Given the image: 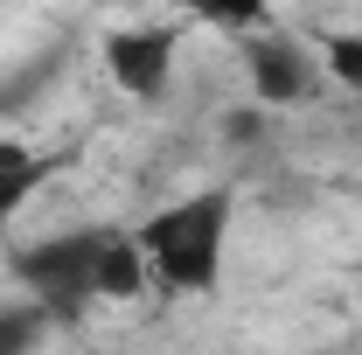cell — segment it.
<instances>
[{"label":"cell","mask_w":362,"mask_h":355,"mask_svg":"<svg viewBox=\"0 0 362 355\" xmlns=\"http://www.w3.org/2000/svg\"><path fill=\"white\" fill-rule=\"evenodd\" d=\"M230 223H237V195L230 188H195L168 209L133 223V244L146 272L181 293V300H209L223 286V258H230Z\"/></svg>","instance_id":"6da1fadb"},{"label":"cell","mask_w":362,"mask_h":355,"mask_svg":"<svg viewBox=\"0 0 362 355\" xmlns=\"http://www.w3.org/2000/svg\"><path fill=\"white\" fill-rule=\"evenodd\" d=\"M119 230L112 223H84V230H56V237H35L21 244L7 272L14 286L28 293V307H42L49 320H77L84 307H98V258Z\"/></svg>","instance_id":"7a4b0ae2"},{"label":"cell","mask_w":362,"mask_h":355,"mask_svg":"<svg viewBox=\"0 0 362 355\" xmlns=\"http://www.w3.org/2000/svg\"><path fill=\"white\" fill-rule=\"evenodd\" d=\"M244 77L265 112H307L327 98V70L300 35H244Z\"/></svg>","instance_id":"3957f363"},{"label":"cell","mask_w":362,"mask_h":355,"mask_svg":"<svg viewBox=\"0 0 362 355\" xmlns=\"http://www.w3.org/2000/svg\"><path fill=\"white\" fill-rule=\"evenodd\" d=\"M175 63H181V28L175 21H133V28H112L105 35V70L139 105H160L168 98Z\"/></svg>","instance_id":"277c9868"},{"label":"cell","mask_w":362,"mask_h":355,"mask_svg":"<svg viewBox=\"0 0 362 355\" xmlns=\"http://www.w3.org/2000/svg\"><path fill=\"white\" fill-rule=\"evenodd\" d=\"M146 258H139V244H133V230H119L112 244H105V258H98V300L105 307H133L139 293H146Z\"/></svg>","instance_id":"5b68a950"},{"label":"cell","mask_w":362,"mask_h":355,"mask_svg":"<svg viewBox=\"0 0 362 355\" xmlns=\"http://www.w3.org/2000/svg\"><path fill=\"white\" fill-rule=\"evenodd\" d=\"M181 14L209 21V28H230V35H258L272 14V0H181Z\"/></svg>","instance_id":"8992f818"},{"label":"cell","mask_w":362,"mask_h":355,"mask_svg":"<svg viewBox=\"0 0 362 355\" xmlns=\"http://www.w3.org/2000/svg\"><path fill=\"white\" fill-rule=\"evenodd\" d=\"M320 70H327V84L334 91H356L362 98V35H320Z\"/></svg>","instance_id":"52a82bcc"},{"label":"cell","mask_w":362,"mask_h":355,"mask_svg":"<svg viewBox=\"0 0 362 355\" xmlns=\"http://www.w3.org/2000/svg\"><path fill=\"white\" fill-rule=\"evenodd\" d=\"M49 334L42 307H0V355H35Z\"/></svg>","instance_id":"ba28073f"},{"label":"cell","mask_w":362,"mask_h":355,"mask_svg":"<svg viewBox=\"0 0 362 355\" xmlns=\"http://www.w3.org/2000/svg\"><path fill=\"white\" fill-rule=\"evenodd\" d=\"M56 175V161H35V168H21V175H0V223L14 216V209H28V195H35V188H42V181Z\"/></svg>","instance_id":"9c48e42d"},{"label":"cell","mask_w":362,"mask_h":355,"mask_svg":"<svg viewBox=\"0 0 362 355\" xmlns=\"http://www.w3.org/2000/svg\"><path fill=\"white\" fill-rule=\"evenodd\" d=\"M56 63H63V56H42L35 70H21V77H7V84H0V105H28V98H35V84H42V77L56 70Z\"/></svg>","instance_id":"30bf717a"},{"label":"cell","mask_w":362,"mask_h":355,"mask_svg":"<svg viewBox=\"0 0 362 355\" xmlns=\"http://www.w3.org/2000/svg\"><path fill=\"white\" fill-rule=\"evenodd\" d=\"M42 153H28L21 139H0V175H21V168H35Z\"/></svg>","instance_id":"8fae6325"}]
</instances>
